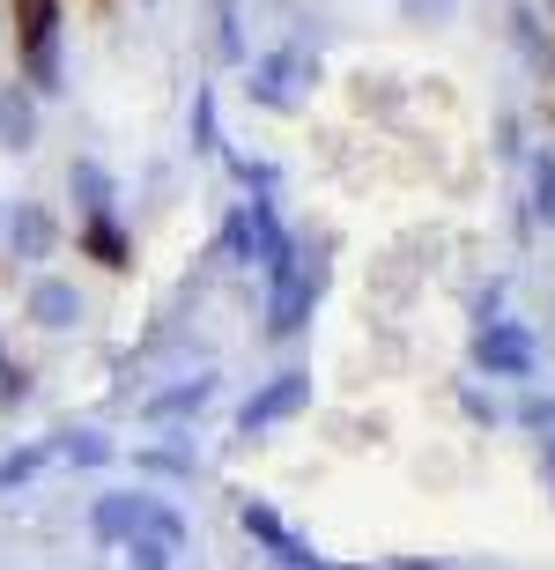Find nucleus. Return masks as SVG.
I'll return each instance as SVG.
<instances>
[{"label": "nucleus", "instance_id": "f257e3e1", "mask_svg": "<svg viewBox=\"0 0 555 570\" xmlns=\"http://www.w3.org/2000/svg\"><path fill=\"white\" fill-rule=\"evenodd\" d=\"M16 16H22V38L44 45V30H52V0H16Z\"/></svg>", "mask_w": 555, "mask_h": 570}]
</instances>
